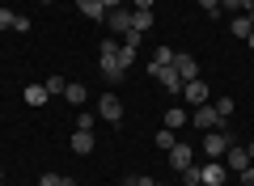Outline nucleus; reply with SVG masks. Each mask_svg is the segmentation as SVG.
Returning <instances> with one entry per match:
<instances>
[{
    "label": "nucleus",
    "instance_id": "nucleus-16",
    "mask_svg": "<svg viewBox=\"0 0 254 186\" xmlns=\"http://www.w3.org/2000/svg\"><path fill=\"white\" fill-rule=\"evenodd\" d=\"M229 34L250 38V13H233V21H229Z\"/></svg>",
    "mask_w": 254,
    "mask_h": 186
},
{
    "label": "nucleus",
    "instance_id": "nucleus-3",
    "mask_svg": "<svg viewBox=\"0 0 254 186\" xmlns=\"http://www.w3.org/2000/svg\"><path fill=\"white\" fill-rule=\"evenodd\" d=\"M178 98L187 102L190 110H195V106H208V98H212V89L203 85V80H187V85H182V93H178Z\"/></svg>",
    "mask_w": 254,
    "mask_h": 186
},
{
    "label": "nucleus",
    "instance_id": "nucleus-25",
    "mask_svg": "<svg viewBox=\"0 0 254 186\" xmlns=\"http://www.w3.org/2000/svg\"><path fill=\"white\" fill-rule=\"evenodd\" d=\"M13 21H17V13H13V9H0V30H13Z\"/></svg>",
    "mask_w": 254,
    "mask_h": 186
},
{
    "label": "nucleus",
    "instance_id": "nucleus-7",
    "mask_svg": "<svg viewBox=\"0 0 254 186\" xmlns=\"http://www.w3.org/2000/svg\"><path fill=\"white\" fill-rule=\"evenodd\" d=\"M225 165L233 169V174H242L246 165H254V161H250V152H246V144H229V152H225Z\"/></svg>",
    "mask_w": 254,
    "mask_h": 186
},
{
    "label": "nucleus",
    "instance_id": "nucleus-6",
    "mask_svg": "<svg viewBox=\"0 0 254 186\" xmlns=\"http://www.w3.org/2000/svg\"><path fill=\"white\" fill-rule=\"evenodd\" d=\"M174 72H178L182 76V85H187V80H199V63H195V55H174Z\"/></svg>",
    "mask_w": 254,
    "mask_h": 186
},
{
    "label": "nucleus",
    "instance_id": "nucleus-8",
    "mask_svg": "<svg viewBox=\"0 0 254 186\" xmlns=\"http://www.w3.org/2000/svg\"><path fill=\"white\" fill-rule=\"evenodd\" d=\"M190 123H195V127H208V131H212V127H220L225 119L216 115V106H195V110H190Z\"/></svg>",
    "mask_w": 254,
    "mask_h": 186
},
{
    "label": "nucleus",
    "instance_id": "nucleus-9",
    "mask_svg": "<svg viewBox=\"0 0 254 186\" xmlns=\"http://www.w3.org/2000/svg\"><path fill=\"white\" fill-rule=\"evenodd\" d=\"M106 26L119 30V34H127V30H131V9H127V4H123V9H110L106 13Z\"/></svg>",
    "mask_w": 254,
    "mask_h": 186
},
{
    "label": "nucleus",
    "instance_id": "nucleus-20",
    "mask_svg": "<svg viewBox=\"0 0 254 186\" xmlns=\"http://www.w3.org/2000/svg\"><path fill=\"white\" fill-rule=\"evenodd\" d=\"M43 85H47V93H51V98H55V93H64V89H68V80H64L60 72H55V76H47Z\"/></svg>",
    "mask_w": 254,
    "mask_h": 186
},
{
    "label": "nucleus",
    "instance_id": "nucleus-15",
    "mask_svg": "<svg viewBox=\"0 0 254 186\" xmlns=\"http://www.w3.org/2000/svg\"><path fill=\"white\" fill-rule=\"evenodd\" d=\"M153 80H161V85L170 89V93H182V76H178V72H174V68H161V72H157Z\"/></svg>",
    "mask_w": 254,
    "mask_h": 186
},
{
    "label": "nucleus",
    "instance_id": "nucleus-39",
    "mask_svg": "<svg viewBox=\"0 0 254 186\" xmlns=\"http://www.w3.org/2000/svg\"><path fill=\"white\" fill-rule=\"evenodd\" d=\"M153 186H165V182H153Z\"/></svg>",
    "mask_w": 254,
    "mask_h": 186
},
{
    "label": "nucleus",
    "instance_id": "nucleus-35",
    "mask_svg": "<svg viewBox=\"0 0 254 186\" xmlns=\"http://www.w3.org/2000/svg\"><path fill=\"white\" fill-rule=\"evenodd\" d=\"M246 152H250V161H254V140H250V144H246Z\"/></svg>",
    "mask_w": 254,
    "mask_h": 186
},
{
    "label": "nucleus",
    "instance_id": "nucleus-18",
    "mask_svg": "<svg viewBox=\"0 0 254 186\" xmlns=\"http://www.w3.org/2000/svg\"><path fill=\"white\" fill-rule=\"evenodd\" d=\"M148 26H153V9H131V30H140V34H144Z\"/></svg>",
    "mask_w": 254,
    "mask_h": 186
},
{
    "label": "nucleus",
    "instance_id": "nucleus-2",
    "mask_svg": "<svg viewBox=\"0 0 254 186\" xmlns=\"http://www.w3.org/2000/svg\"><path fill=\"white\" fill-rule=\"evenodd\" d=\"M225 127H229V119H225V123H220V127H212L208 135H203V152H208L212 161H220V157H225V152H229V144H233V135H229Z\"/></svg>",
    "mask_w": 254,
    "mask_h": 186
},
{
    "label": "nucleus",
    "instance_id": "nucleus-23",
    "mask_svg": "<svg viewBox=\"0 0 254 186\" xmlns=\"http://www.w3.org/2000/svg\"><path fill=\"white\" fill-rule=\"evenodd\" d=\"M182 182H187V186H199V165H187V169H182Z\"/></svg>",
    "mask_w": 254,
    "mask_h": 186
},
{
    "label": "nucleus",
    "instance_id": "nucleus-21",
    "mask_svg": "<svg viewBox=\"0 0 254 186\" xmlns=\"http://www.w3.org/2000/svg\"><path fill=\"white\" fill-rule=\"evenodd\" d=\"M174 144H178V140H174V131H170V127H161V131H157V148H161V152H170Z\"/></svg>",
    "mask_w": 254,
    "mask_h": 186
},
{
    "label": "nucleus",
    "instance_id": "nucleus-29",
    "mask_svg": "<svg viewBox=\"0 0 254 186\" xmlns=\"http://www.w3.org/2000/svg\"><path fill=\"white\" fill-rule=\"evenodd\" d=\"M237 182H242V186H254V165H246L242 174H237Z\"/></svg>",
    "mask_w": 254,
    "mask_h": 186
},
{
    "label": "nucleus",
    "instance_id": "nucleus-13",
    "mask_svg": "<svg viewBox=\"0 0 254 186\" xmlns=\"http://www.w3.org/2000/svg\"><path fill=\"white\" fill-rule=\"evenodd\" d=\"M72 152L76 157H89L93 152V131H72Z\"/></svg>",
    "mask_w": 254,
    "mask_h": 186
},
{
    "label": "nucleus",
    "instance_id": "nucleus-10",
    "mask_svg": "<svg viewBox=\"0 0 254 186\" xmlns=\"http://www.w3.org/2000/svg\"><path fill=\"white\" fill-rule=\"evenodd\" d=\"M190 157H195V148H190V144H174V148H170V165L178 169V174L190 165Z\"/></svg>",
    "mask_w": 254,
    "mask_h": 186
},
{
    "label": "nucleus",
    "instance_id": "nucleus-12",
    "mask_svg": "<svg viewBox=\"0 0 254 186\" xmlns=\"http://www.w3.org/2000/svg\"><path fill=\"white\" fill-rule=\"evenodd\" d=\"M76 9H81L85 17H93V21H106V4H102V0H76Z\"/></svg>",
    "mask_w": 254,
    "mask_h": 186
},
{
    "label": "nucleus",
    "instance_id": "nucleus-31",
    "mask_svg": "<svg viewBox=\"0 0 254 186\" xmlns=\"http://www.w3.org/2000/svg\"><path fill=\"white\" fill-rule=\"evenodd\" d=\"M157 0H131V9H153Z\"/></svg>",
    "mask_w": 254,
    "mask_h": 186
},
{
    "label": "nucleus",
    "instance_id": "nucleus-14",
    "mask_svg": "<svg viewBox=\"0 0 254 186\" xmlns=\"http://www.w3.org/2000/svg\"><path fill=\"white\" fill-rule=\"evenodd\" d=\"M47 98H51V93H47V85H26V106H47Z\"/></svg>",
    "mask_w": 254,
    "mask_h": 186
},
{
    "label": "nucleus",
    "instance_id": "nucleus-22",
    "mask_svg": "<svg viewBox=\"0 0 254 186\" xmlns=\"http://www.w3.org/2000/svg\"><path fill=\"white\" fill-rule=\"evenodd\" d=\"M212 106H216V115H220V119H229V115H233V98H216Z\"/></svg>",
    "mask_w": 254,
    "mask_h": 186
},
{
    "label": "nucleus",
    "instance_id": "nucleus-40",
    "mask_svg": "<svg viewBox=\"0 0 254 186\" xmlns=\"http://www.w3.org/2000/svg\"><path fill=\"white\" fill-rule=\"evenodd\" d=\"M0 186H4V182H0Z\"/></svg>",
    "mask_w": 254,
    "mask_h": 186
},
{
    "label": "nucleus",
    "instance_id": "nucleus-36",
    "mask_svg": "<svg viewBox=\"0 0 254 186\" xmlns=\"http://www.w3.org/2000/svg\"><path fill=\"white\" fill-rule=\"evenodd\" d=\"M123 186H140V182H136V178H131V182H123Z\"/></svg>",
    "mask_w": 254,
    "mask_h": 186
},
{
    "label": "nucleus",
    "instance_id": "nucleus-38",
    "mask_svg": "<svg viewBox=\"0 0 254 186\" xmlns=\"http://www.w3.org/2000/svg\"><path fill=\"white\" fill-rule=\"evenodd\" d=\"M0 182H4V169H0Z\"/></svg>",
    "mask_w": 254,
    "mask_h": 186
},
{
    "label": "nucleus",
    "instance_id": "nucleus-32",
    "mask_svg": "<svg viewBox=\"0 0 254 186\" xmlns=\"http://www.w3.org/2000/svg\"><path fill=\"white\" fill-rule=\"evenodd\" d=\"M102 4H106V13H110V9H123L127 0H102Z\"/></svg>",
    "mask_w": 254,
    "mask_h": 186
},
{
    "label": "nucleus",
    "instance_id": "nucleus-28",
    "mask_svg": "<svg viewBox=\"0 0 254 186\" xmlns=\"http://www.w3.org/2000/svg\"><path fill=\"white\" fill-rule=\"evenodd\" d=\"M195 4H199L203 13H212V17H216V13H220V0H195Z\"/></svg>",
    "mask_w": 254,
    "mask_h": 186
},
{
    "label": "nucleus",
    "instance_id": "nucleus-37",
    "mask_svg": "<svg viewBox=\"0 0 254 186\" xmlns=\"http://www.w3.org/2000/svg\"><path fill=\"white\" fill-rule=\"evenodd\" d=\"M38 4H55V0H38Z\"/></svg>",
    "mask_w": 254,
    "mask_h": 186
},
{
    "label": "nucleus",
    "instance_id": "nucleus-26",
    "mask_svg": "<svg viewBox=\"0 0 254 186\" xmlns=\"http://www.w3.org/2000/svg\"><path fill=\"white\" fill-rule=\"evenodd\" d=\"M76 131H93V115L81 110V115H76Z\"/></svg>",
    "mask_w": 254,
    "mask_h": 186
},
{
    "label": "nucleus",
    "instance_id": "nucleus-17",
    "mask_svg": "<svg viewBox=\"0 0 254 186\" xmlns=\"http://www.w3.org/2000/svg\"><path fill=\"white\" fill-rule=\"evenodd\" d=\"M64 98L72 102V106H85V98H89V89L76 85V80H68V89H64Z\"/></svg>",
    "mask_w": 254,
    "mask_h": 186
},
{
    "label": "nucleus",
    "instance_id": "nucleus-24",
    "mask_svg": "<svg viewBox=\"0 0 254 186\" xmlns=\"http://www.w3.org/2000/svg\"><path fill=\"white\" fill-rule=\"evenodd\" d=\"M140 38H144L140 30H127V34H123V47H131V51H140Z\"/></svg>",
    "mask_w": 254,
    "mask_h": 186
},
{
    "label": "nucleus",
    "instance_id": "nucleus-30",
    "mask_svg": "<svg viewBox=\"0 0 254 186\" xmlns=\"http://www.w3.org/2000/svg\"><path fill=\"white\" fill-rule=\"evenodd\" d=\"M220 13H242V0H220Z\"/></svg>",
    "mask_w": 254,
    "mask_h": 186
},
{
    "label": "nucleus",
    "instance_id": "nucleus-1",
    "mask_svg": "<svg viewBox=\"0 0 254 186\" xmlns=\"http://www.w3.org/2000/svg\"><path fill=\"white\" fill-rule=\"evenodd\" d=\"M98 68H102V76H106L110 85H119V80L127 76L123 60H119V43H115V38H106V43L98 47Z\"/></svg>",
    "mask_w": 254,
    "mask_h": 186
},
{
    "label": "nucleus",
    "instance_id": "nucleus-4",
    "mask_svg": "<svg viewBox=\"0 0 254 186\" xmlns=\"http://www.w3.org/2000/svg\"><path fill=\"white\" fill-rule=\"evenodd\" d=\"M98 115L106 119V123H119V119H123V102H119V93H102V98H98Z\"/></svg>",
    "mask_w": 254,
    "mask_h": 186
},
{
    "label": "nucleus",
    "instance_id": "nucleus-34",
    "mask_svg": "<svg viewBox=\"0 0 254 186\" xmlns=\"http://www.w3.org/2000/svg\"><path fill=\"white\" fill-rule=\"evenodd\" d=\"M246 47H250V51H254V30H250V38H246Z\"/></svg>",
    "mask_w": 254,
    "mask_h": 186
},
{
    "label": "nucleus",
    "instance_id": "nucleus-27",
    "mask_svg": "<svg viewBox=\"0 0 254 186\" xmlns=\"http://www.w3.org/2000/svg\"><path fill=\"white\" fill-rule=\"evenodd\" d=\"M38 186H64V174H43V178H38Z\"/></svg>",
    "mask_w": 254,
    "mask_h": 186
},
{
    "label": "nucleus",
    "instance_id": "nucleus-33",
    "mask_svg": "<svg viewBox=\"0 0 254 186\" xmlns=\"http://www.w3.org/2000/svg\"><path fill=\"white\" fill-rule=\"evenodd\" d=\"M242 13H250V17H254V0H242Z\"/></svg>",
    "mask_w": 254,
    "mask_h": 186
},
{
    "label": "nucleus",
    "instance_id": "nucleus-5",
    "mask_svg": "<svg viewBox=\"0 0 254 186\" xmlns=\"http://www.w3.org/2000/svg\"><path fill=\"white\" fill-rule=\"evenodd\" d=\"M199 186H225V161H208V165H199Z\"/></svg>",
    "mask_w": 254,
    "mask_h": 186
},
{
    "label": "nucleus",
    "instance_id": "nucleus-11",
    "mask_svg": "<svg viewBox=\"0 0 254 186\" xmlns=\"http://www.w3.org/2000/svg\"><path fill=\"white\" fill-rule=\"evenodd\" d=\"M190 123V110L187 106H170L165 110V127H170V131H178V127H187Z\"/></svg>",
    "mask_w": 254,
    "mask_h": 186
},
{
    "label": "nucleus",
    "instance_id": "nucleus-19",
    "mask_svg": "<svg viewBox=\"0 0 254 186\" xmlns=\"http://www.w3.org/2000/svg\"><path fill=\"white\" fill-rule=\"evenodd\" d=\"M174 55H178V51H170V47H157V51H153V63H161V68H174Z\"/></svg>",
    "mask_w": 254,
    "mask_h": 186
}]
</instances>
